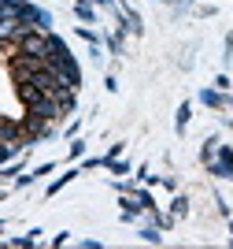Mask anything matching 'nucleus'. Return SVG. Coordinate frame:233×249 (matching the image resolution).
I'll use <instances>...</instances> for the list:
<instances>
[{"mask_svg": "<svg viewBox=\"0 0 233 249\" xmlns=\"http://www.w3.org/2000/svg\"><path fill=\"white\" fill-rule=\"evenodd\" d=\"M211 175H218V178H233V149H218V160L211 164Z\"/></svg>", "mask_w": 233, "mask_h": 249, "instance_id": "f257e3e1", "label": "nucleus"}, {"mask_svg": "<svg viewBox=\"0 0 233 249\" xmlns=\"http://www.w3.org/2000/svg\"><path fill=\"white\" fill-rule=\"evenodd\" d=\"M200 101H203V104H207V108H222V104H226V101H222V97L215 93V89H203V93H200Z\"/></svg>", "mask_w": 233, "mask_h": 249, "instance_id": "f03ea898", "label": "nucleus"}, {"mask_svg": "<svg viewBox=\"0 0 233 249\" xmlns=\"http://www.w3.org/2000/svg\"><path fill=\"white\" fill-rule=\"evenodd\" d=\"M189 112H193L189 104H182V108H178V134H185V126H189Z\"/></svg>", "mask_w": 233, "mask_h": 249, "instance_id": "7ed1b4c3", "label": "nucleus"}, {"mask_svg": "<svg viewBox=\"0 0 233 249\" xmlns=\"http://www.w3.org/2000/svg\"><path fill=\"white\" fill-rule=\"evenodd\" d=\"M74 175H78V171H67V175H60V178H56V182H52V186H48V194H56V190H63V186H67V182H71Z\"/></svg>", "mask_w": 233, "mask_h": 249, "instance_id": "20e7f679", "label": "nucleus"}, {"mask_svg": "<svg viewBox=\"0 0 233 249\" xmlns=\"http://www.w3.org/2000/svg\"><path fill=\"white\" fill-rule=\"evenodd\" d=\"M74 11H78V19H85V22H93V19H96V15H93V8H89V4H78V8H74Z\"/></svg>", "mask_w": 233, "mask_h": 249, "instance_id": "39448f33", "label": "nucleus"}, {"mask_svg": "<svg viewBox=\"0 0 233 249\" xmlns=\"http://www.w3.org/2000/svg\"><path fill=\"white\" fill-rule=\"evenodd\" d=\"M141 238H144V242H155V246H159V231H155V227H144V231H141Z\"/></svg>", "mask_w": 233, "mask_h": 249, "instance_id": "423d86ee", "label": "nucleus"}, {"mask_svg": "<svg viewBox=\"0 0 233 249\" xmlns=\"http://www.w3.org/2000/svg\"><path fill=\"white\" fill-rule=\"evenodd\" d=\"M185 208H189V201L178 197V201H174V216H185Z\"/></svg>", "mask_w": 233, "mask_h": 249, "instance_id": "0eeeda50", "label": "nucleus"}, {"mask_svg": "<svg viewBox=\"0 0 233 249\" xmlns=\"http://www.w3.org/2000/svg\"><path fill=\"white\" fill-rule=\"evenodd\" d=\"M78 4H111V0H78Z\"/></svg>", "mask_w": 233, "mask_h": 249, "instance_id": "6e6552de", "label": "nucleus"}, {"mask_svg": "<svg viewBox=\"0 0 233 249\" xmlns=\"http://www.w3.org/2000/svg\"><path fill=\"white\" fill-rule=\"evenodd\" d=\"M230 231H233V219H230Z\"/></svg>", "mask_w": 233, "mask_h": 249, "instance_id": "1a4fd4ad", "label": "nucleus"}]
</instances>
